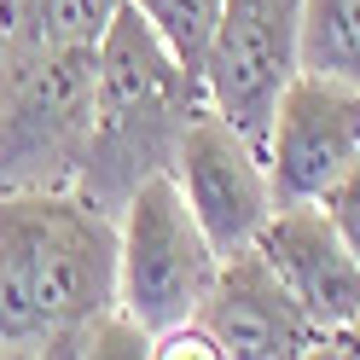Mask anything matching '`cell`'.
<instances>
[{
	"instance_id": "12",
	"label": "cell",
	"mask_w": 360,
	"mask_h": 360,
	"mask_svg": "<svg viewBox=\"0 0 360 360\" xmlns=\"http://www.w3.org/2000/svg\"><path fill=\"white\" fill-rule=\"evenodd\" d=\"M134 6H140L151 24H157V35H163L169 47L198 70V64H204L210 35H215V18H221L227 0H134Z\"/></svg>"
},
{
	"instance_id": "11",
	"label": "cell",
	"mask_w": 360,
	"mask_h": 360,
	"mask_svg": "<svg viewBox=\"0 0 360 360\" xmlns=\"http://www.w3.org/2000/svg\"><path fill=\"white\" fill-rule=\"evenodd\" d=\"M302 70L360 87V0H302Z\"/></svg>"
},
{
	"instance_id": "6",
	"label": "cell",
	"mask_w": 360,
	"mask_h": 360,
	"mask_svg": "<svg viewBox=\"0 0 360 360\" xmlns=\"http://www.w3.org/2000/svg\"><path fill=\"white\" fill-rule=\"evenodd\" d=\"M169 174H174L180 198L192 204L198 227L210 233V244L221 256L256 244V233L267 227V215L279 210L274 204V180H267V157L244 140L215 105H204L186 122Z\"/></svg>"
},
{
	"instance_id": "9",
	"label": "cell",
	"mask_w": 360,
	"mask_h": 360,
	"mask_svg": "<svg viewBox=\"0 0 360 360\" xmlns=\"http://www.w3.org/2000/svg\"><path fill=\"white\" fill-rule=\"evenodd\" d=\"M256 244L285 279V290L302 302V314L320 326V337L360 314V262L349 256L320 204H279Z\"/></svg>"
},
{
	"instance_id": "5",
	"label": "cell",
	"mask_w": 360,
	"mask_h": 360,
	"mask_svg": "<svg viewBox=\"0 0 360 360\" xmlns=\"http://www.w3.org/2000/svg\"><path fill=\"white\" fill-rule=\"evenodd\" d=\"M302 70V0H227L204 47V94L256 151L267 146L279 94Z\"/></svg>"
},
{
	"instance_id": "15",
	"label": "cell",
	"mask_w": 360,
	"mask_h": 360,
	"mask_svg": "<svg viewBox=\"0 0 360 360\" xmlns=\"http://www.w3.org/2000/svg\"><path fill=\"white\" fill-rule=\"evenodd\" d=\"M320 354H337V360H360V314H354V320H343V326H331V331L320 337Z\"/></svg>"
},
{
	"instance_id": "1",
	"label": "cell",
	"mask_w": 360,
	"mask_h": 360,
	"mask_svg": "<svg viewBox=\"0 0 360 360\" xmlns=\"http://www.w3.org/2000/svg\"><path fill=\"white\" fill-rule=\"evenodd\" d=\"M117 308V215L76 186L0 192V354L70 360Z\"/></svg>"
},
{
	"instance_id": "7",
	"label": "cell",
	"mask_w": 360,
	"mask_h": 360,
	"mask_svg": "<svg viewBox=\"0 0 360 360\" xmlns=\"http://www.w3.org/2000/svg\"><path fill=\"white\" fill-rule=\"evenodd\" d=\"M274 204H314L349 163H360V87L297 70L267 128Z\"/></svg>"
},
{
	"instance_id": "10",
	"label": "cell",
	"mask_w": 360,
	"mask_h": 360,
	"mask_svg": "<svg viewBox=\"0 0 360 360\" xmlns=\"http://www.w3.org/2000/svg\"><path fill=\"white\" fill-rule=\"evenodd\" d=\"M128 0H0V47L41 41V47H99L110 18Z\"/></svg>"
},
{
	"instance_id": "2",
	"label": "cell",
	"mask_w": 360,
	"mask_h": 360,
	"mask_svg": "<svg viewBox=\"0 0 360 360\" xmlns=\"http://www.w3.org/2000/svg\"><path fill=\"white\" fill-rule=\"evenodd\" d=\"M204 105H210L204 76L128 0L110 18L99 58H94V117H87V151L76 169V192L117 215L140 192V180L169 174L180 134Z\"/></svg>"
},
{
	"instance_id": "8",
	"label": "cell",
	"mask_w": 360,
	"mask_h": 360,
	"mask_svg": "<svg viewBox=\"0 0 360 360\" xmlns=\"http://www.w3.org/2000/svg\"><path fill=\"white\" fill-rule=\"evenodd\" d=\"M198 326L215 337L221 360H302L320 354V326L302 314V302L285 290L274 262L262 256V244L227 250L215 267V285Z\"/></svg>"
},
{
	"instance_id": "14",
	"label": "cell",
	"mask_w": 360,
	"mask_h": 360,
	"mask_svg": "<svg viewBox=\"0 0 360 360\" xmlns=\"http://www.w3.org/2000/svg\"><path fill=\"white\" fill-rule=\"evenodd\" d=\"M151 360H221V349L198 320H186V326H169L151 337Z\"/></svg>"
},
{
	"instance_id": "3",
	"label": "cell",
	"mask_w": 360,
	"mask_h": 360,
	"mask_svg": "<svg viewBox=\"0 0 360 360\" xmlns=\"http://www.w3.org/2000/svg\"><path fill=\"white\" fill-rule=\"evenodd\" d=\"M99 47H0V192L76 186L94 117Z\"/></svg>"
},
{
	"instance_id": "4",
	"label": "cell",
	"mask_w": 360,
	"mask_h": 360,
	"mask_svg": "<svg viewBox=\"0 0 360 360\" xmlns=\"http://www.w3.org/2000/svg\"><path fill=\"white\" fill-rule=\"evenodd\" d=\"M215 267L221 250L198 227L174 174L140 180V192L117 210V302L157 337L169 326L198 320Z\"/></svg>"
},
{
	"instance_id": "13",
	"label": "cell",
	"mask_w": 360,
	"mask_h": 360,
	"mask_svg": "<svg viewBox=\"0 0 360 360\" xmlns=\"http://www.w3.org/2000/svg\"><path fill=\"white\" fill-rule=\"evenodd\" d=\"M314 204L326 210V221L337 227V238H343V244H349V256L360 262V163H349V169L337 174L320 198H314Z\"/></svg>"
}]
</instances>
